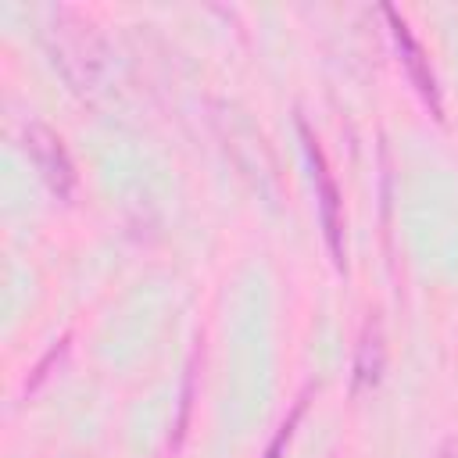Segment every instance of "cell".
Returning <instances> with one entry per match:
<instances>
[{
	"label": "cell",
	"mask_w": 458,
	"mask_h": 458,
	"mask_svg": "<svg viewBox=\"0 0 458 458\" xmlns=\"http://www.w3.org/2000/svg\"><path fill=\"white\" fill-rule=\"evenodd\" d=\"M47 43L54 54V64L68 79L72 89L93 93L104 82L107 72V47L97 25L75 11H54V21L47 29Z\"/></svg>",
	"instance_id": "cell-1"
},
{
	"label": "cell",
	"mask_w": 458,
	"mask_h": 458,
	"mask_svg": "<svg viewBox=\"0 0 458 458\" xmlns=\"http://www.w3.org/2000/svg\"><path fill=\"white\" fill-rule=\"evenodd\" d=\"M301 140H304V154L311 161V179H315V197H318V215H322V229H326V243L336 265H344V200L336 190V179L326 165V154L318 147V140L311 136V129L304 125V118H297Z\"/></svg>",
	"instance_id": "cell-2"
},
{
	"label": "cell",
	"mask_w": 458,
	"mask_h": 458,
	"mask_svg": "<svg viewBox=\"0 0 458 458\" xmlns=\"http://www.w3.org/2000/svg\"><path fill=\"white\" fill-rule=\"evenodd\" d=\"M25 150L36 165V172L43 175V182L57 193V197H68L75 190V165L61 143V136L39 122H29L25 125Z\"/></svg>",
	"instance_id": "cell-3"
},
{
	"label": "cell",
	"mask_w": 458,
	"mask_h": 458,
	"mask_svg": "<svg viewBox=\"0 0 458 458\" xmlns=\"http://www.w3.org/2000/svg\"><path fill=\"white\" fill-rule=\"evenodd\" d=\"M383 14H386V21H390V29H394V43H397V50H401V61H404V68H408V75H411L415 89L433 104V114L440 118V93H437V79H433V68H429L426 54H422L419 39L411 36L408 21H404V18H397V11H394V7H383Z\"/></svg>",
	"instance_id": "cell-4"
},
{
	"label": "cell",
	"mask_w": 458,
	"mask_h": 458,
	"mask_svg": "<svg viewBox=\"0 0 458 458\" xmlns=\"http://www.w3.org/2000/svg\"><path fill=\"white\" fill-rule=\"evenodd\" d=\"M379 372H383V333H379V322H369L354 358V386H372Z\"/></svg>",
	"instance_id": "cell-5"
},
{
	"label": "cell",
	"mask_w": 458,
	"mask_h": 458,
	"mask_svg": "<svg viewBox=\"0 0 458 458\" xmlns=\"http://www.w3.org/2000/svg\"><path fill=\"white\" fill-rule=\"evenodd\" d=\"M304 415V397L293 404V411H290V419L279 426V433H276V440L268 444V451H265V458H279V451L286 447V440H290V433H293V426H297V419Z\"/></svg>",
	"instance_id": "cell-6"
},
{
	"label": "cell",
	"mask_w": 458,
	"mask_h": 458,
	"mask_svg": "<svg viewBox=\"0 0 458 458\" xmlns=\"http://www.w3.org/2000/svg\"><path fill=\"white\" fill-rule=\"evenodd\" d=\"M437 458H454V454H451V451H447V447H444V451H440V454H437Z\"/></svg>",
	"instance_id": "cell-7"
}]
</instances>
